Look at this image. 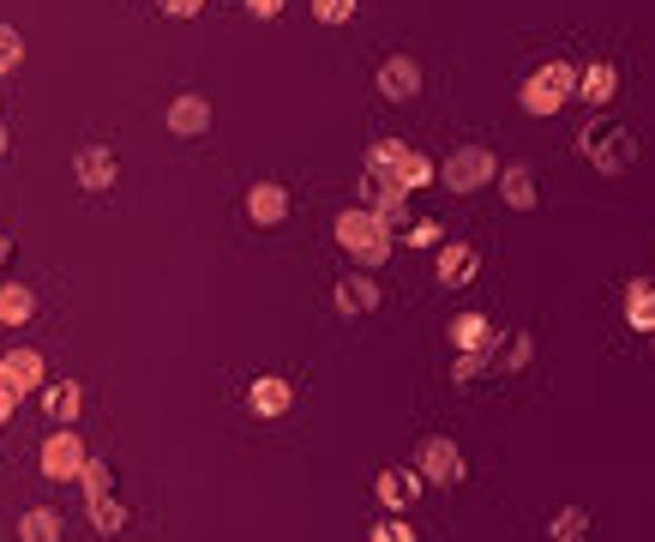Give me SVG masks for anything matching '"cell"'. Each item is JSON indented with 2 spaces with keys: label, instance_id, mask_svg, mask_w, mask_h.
<instances>
[{
  "label": "cell",
  "instance_id": "16",
  "mask_svg": "<svg viewBox=\"0 0 655 542\" xmlns=\"http://www.w3.org/2000/svg\"><path fill=\"white\" fill-rule=\"evenodd\" d=\"M421 471H404V464H391V471H379V482H374V494H379V501L385 506H391V512H409L415 501H421Z\"/></svg>",
  "mask_w": 655,
  "mask_h": 542
},
{
  "label": "cell",
  "instance_id": "38",
  "mask_svg": "<svg viewBox=\"0 0 655 542\" xmlns=\"http://www.w3.org/2000/svg\"><path fill=\"white\" fill-rule=\"evenodd\" d=\"M572 542H589V536H572Z\"/></svg>",
  "mask_w": 655,
  "mask_h": 542
},
{
  "label": "cell",
  "instance_id": "35",
  "mask_svg": "<svg viewBox=\"0 0 655 542\" xmlns=\"http://www.w3.org/2000/svg\"><path fill=\"white\" fill-rule=\"evenodd\" d=\"M12 404H19V398H12V392H7V386H0V422H7V416H12Z\"/></svg>",
  "mask_w": 655,
  "mask_h": 542
},
{
  "label": "cell",
  "instance_id": "21",
  "mask_svg": "<svg viewBox=\"0 0 655 542\" xmlns=\"http://www.w3.org/2000/svg\"><path fill=\"white\" fill-rule=\"evenodd\" d=\"M451 349H499V332L487 314H457L451 319Z\"/></svg>",
  "mask_w": 655,
  "mask_h": 542
},
{
  "label": "cell",
  "instance_id": "12",
  "mask_svg": "<svg viewBox=\"0 0 655 542\" xmlns=\"http://www.w3.org/2000/svg\"><path fill=\"white\" fill-rule=\"evenodd\" d=\"M115 169H121V164H115V145H85V151L72 157V175H79L85 194H109Z\"/></svg>",
  "mask_w": 655,
  "mask_h": 542
},
{
  "label": "cell",
  "instance_id": "33",
  "mask_svg": "<svg viewBox=\"0 0 655 542\" xmlns=\"http://www.w3.org/2000/svg\"><path fill=\"white\" fill-rule=\"evenodd\" d=\"M162 12H169V19H192V12H199V0H162Z\"/></svg>",
  "mask_w": 655,
  "mask_h": 542
},
{
  "label": "cell",
  "instance_id": "29",
  "mask_svg": "<svg viewBox=\"0 0 655 542\" xmlns=\"http://www.w3.org/2000/svg\"><path fill=\"white\" fill-rule=\"evenodd\" d=\"M355 7H361V0H312V19L319 24H349Z\"/></svg>",
  "mask_w": 655,
  "mask_h": 542
},
{
  "label": "cell",
  "instance_id": "9",
  "mask_svg": "<svg viewBox=\"0 0 655 542\" xmlns=\"http://www.w3.org/2000/svg\"><path fill=\"white\" fill-rule=\"evenodd\" d=\"M162 127H169L175 139H199V134H211V97L181 91V97L169 102V115H162Z\"/></svg>",
  "mask_w": 655,
  "mask_h": 542
},
{
  "label": "cell",
  "instance_id": "15",
  "mask_svg": "<svg viewBox=\"0 0 655 542\" xmlns=\"http://www.w3.org/2000/svg\"><path fill=\"white\" fill-rule=\"evenodd\" d=\"M434 272H439L445 289H464V284H475V272H482V254H475L469 242H445L439 259H434Z\"/></svg>",
  "mask_w": 655,
  "mask_h": 542
},
{
  "label": "cell",
  "instance_id": "34",
  "mask_svg": "<svg viewBox=\"0 0 655 542\" xmlns=\"http://www.w3.org/2000/svg\"><path fill=\"white\" fill-rule=\"evenodd\" d=\"M247 12H252V19H277L282 0H247Z\"/></svg>",
  "mask_w": 655,
  "mask_h": 542
},
{
  "label": "cell",
  "instance_id": "39",
  "mask_svg": "<svg viewBox=\"0 0 655 542\" xmlns=\"http://www.w3.org/2000/svg\"><path fill=\"white\" fill-rule=\"evenodd\" d=\"M199 7H205V0H199Z\"/></svg>",
  "mask_w": 655,
  "mask_h": 542
},
{
  "label": "cell",
  "instance_id": "11",
  "mask_svg": "<svg viewBox=\"0 0 655 542\" xmlns=\"http://www.w3.org/2000/svg\"><path fill=\"white\" fill-rule=\"evenodd\" d=\"M0 386H7L12 398L42 392V356L37 349H7V356H0Z\"/></svg>",
  "mask_w": 655,
  "mask_h": 542
},
{
  "label": "cell",
  "instance_id": "5",
  "mask_svg": "<svg viewBox=\"0 0 655 542\" xmlns=\"http://www.w3.org/2000/svg\"><path fill=\"white\" fill-rule=\"evenodd\" d=\"M439 181H445V194H482V187L499 181V157L487 145H457L439 164Z\"/></svg>",
  "mask_w": 655,
  "mask_h": 542
},
{
  "label": "cell",
  "instance_id": "25",
  "mask_svg": "<svg viewBox=\"0 0 655 542\" xmlns=\"http://www.w3.org/2000/svg\"><path fill=\"white\" fill-rule=\"evenodd\" d=\"M494 368H499V349H457L451 386H469V380H482V374H494Z\"/></svg>",
  "mask_w": 655,
  "mask_h": 542
},
{
  "label": "cell",
  "instance_id": "3",
  "mask_svg": "<svg viewBox=\"0 0 655 542\" xmlns=\"http://www.w3.org/2000/svg\"><path fill=\"white\" fill-rule=\"evenodd\" d=\"M577 151H584V164H595V175H625L644 145H637V134L625 121H589L577 134Z\"/></svg>",
  "mask_w": 655,
  "mask_h": 542
},
{
  "label": "cell",
  "instance_id": "2",
  "mask_svg": "<svg viewBox=\"0 0 655 542\" xmlns=\"http://www.w3.org/2000/svg\"><path fill=\"white\" fill-rule=\"evenodd\" d=\"M337 247H344L355 266L374 272V266H385V259L397 254V229H385V224H379L374 205H355V211L337 217Z\"/></svg>",
  "mask_w": 655,
  "mask_h": 542
},
{
  "label": "cell",
  "instance_id": "1",
  "mask_svg": "<svg viewBox=\"0 0 655 542\" xmlns=\"http://www.w3.org/2000/svg\"><path fill=\"white\" fill-rule=\"evenodd\" d=\"M439 175L434 157H421L404 139H374L367 145V187H397V194H421Z\"/></svg>",
  "mask_w": 655,
  "mask_h": 542
},
{
  "label": "cell",
  "instance_id": "17",
  "mask_svg": "<svg viewBox=\"0 0 655 542\" xmlns=\"http://www.w3.org/2000/svg\"><path fill=\"white\" fill-rule=\"evenodd\" d=\"M499 199L512 205V211H535L542 205V181H535L529 164H505L499 169Z\"/></svg>",
  "mask_w": 655,
  "mask_h": 542
},
{
  "label": "cell",
  "instance_id": "28",
  "mask_svg": "<svg viewBox=\"0 0 655 542\" xmlns=\"http://www.w3.org/2000/svg\"><path fill=\"white\" fill-rule=\"evenodd\" d=\"M572 536H589V512L584 506H565L554 519V542H572Z\"/></svg>",
  "mask_w": 655,
  "mask_h": 542
},
{
  "label": "cell",
  "instance_id": "6",
  "mask_svg": "<svg viewBox=\"0 0 655 542\" xmlns=\"http://www.w3.org/2000/svg\"><path fill=\"white\" fill-rule=\"evenodd\" d=\"M85 506H91V524H97V536H121L127 531V506L115 501V476H109V464L91 459L85 464Z\"/></svg>",
  "mask_w": 655,
  "mask_h": 542
},
{
  "label": "cell",
  "instance_id": "24",
  "mask_svg": "<svg viewBox=\"0 0 655 542\" xmlns=\"http://www.w3.org/2000/svg\"><path fill=\"white\" fill-rule=\"evenodd\" d=\"M61 531H67L61 512H49V506H31L19 519V542H61Z\"/></svg>",
  "mask_w": 655,
  "mask_h": 542
},
{
  "label": "cell",
  "instance_id": "31",
  "mask_svg": "<svg viewBox=\"0 0 655 542\" xmlns=\"http://www.w3.org/2000/svg\"><path fill=\"white\" fill-rule=\"evenodd\" d=\"M367 542H415V531H409V519H404V512H397V519H385V524H379V531L367 536Z\"/></svg>",
  "mask_w": 655,
  "mask_h": 542
},
{
  "label": "cell",
  "instance_id": "23",
  "mask_svg": "<svg viewBox=\"0 0 655 542\" xmlns=\"http://www.w3.org/2000/svg\"><path fill=\"white\" fill-rule=\"evenodd\" d=\"M79 404H85V392L72 386V380H61V386H42V410H49L61 428H72V416H79Z\"/></svg>",
  "mask_w": 655,
  "mask_h": 542
},
{
  "label": "cell",
  "instance_id": "26",
  "mask_svg": "<svg viewBox=\"0 0 655 542\" xmlns=\"http://www.w3.org/2000/svg\"><path fill=\"white\" fill-rule=\"evenodd\" d=\"M37 314V296L24 284H0V326H24Z\"/></svg>",
  "mask_w": 655,
  "mask_h": 542
},
{
  "label": "cell",
  "instance_id": "10",
  "mask_svg": "<svg viewBox=\"0 0 655 542\" xmlns=\"http://www.w3.org/2000/svg\"><path fill=\"white\" fill-rule=\"evenodd\" d=\"M374 85H379L385 102H415V97H421V67H415L409 55H391V61H379Z\"/></svg>",
  "mask_w": 655,
  "mask_h": 542
},
{
  "label": "cell",
  "instance_id": "18",
  "mask_svg": "<svg viewBox=\"0 0 655 542\" xmlns=\"http://www.w3.org/2000/svg\"><path fill=\"white\" fill-rule=\"evenodd\" d=\"M619 91V67L614 61H589L584 79H577V102H589V109H607Z\"/></svg>",
  "mask_w": 655,
  "mask_h": 542
},
{
  "label": "cell",
  "instance_id": "22",
  "mask_svg": "<svg viewBox=\"0 0 655 542\" xmlns=\"http://www.w3.org/2000/svg\"><path fill=\"white\" fill-rule=\"evenodd\" d=\"M361 205H374L385 229H404L409 224V194H397V187H367L361 181Z\"/></svg>",
  "mask_w": 655,
  "mask_h": 542
},
{
  "label": "cell",
  "instance_id": "20",
  "mask_svg": "<svg viewBox=\"0 0 655 542\" xmlns=\"http://www.w3.org/2000/svg\"><path fill=\"white\" fill-rule=\"evenodd\" d=\"M625 326L655 338V284L649 277H632V284H625Z\"/></svg>",
  "mask_w": 655,
  "mask_h": 542
},
{
  "label": "cell",
  "instance_id": "27",
  "mask_svg": "<svg viewBox=\"0 0 655 542\" xmlns=\"http://www.w3.org/2000/svg\"><path fill=\"white\" fill-rule=\"evenodd\" d=\"M529 362H535V338L529 332H512L499 349V374H529Z\"/></svg>",
  "mask_w": 655,
  "mask_h": 542
},
{
  "label": "cell",
  "instance_id": "37",
  "mask_svg": "<svg viewBox=\"0 0 655 542\" xmlns=\"http://www.w3.org/2000/svg\"><path fill=\"white\" fill-rule=\"evenodd\" d=\"M0 157H7V127H0Z\"/></svg>",
  "mask_w": 655,
  "mask_h": 542
},
{
  "label": "cell",
  "instance_id": "19",
  "mask_svg": "<svg viewBox=\"0 0 655 542\" xmlns=\"http://www.w3.org/2000/svg\"><path fill=\"white\" fill-rule=\"evenodd\" d=\"M331 302H337V314H374V307H379L385 296H379V284H374L367 272H349L344 284H337V296H331Z\"/></svg>",
  "mask_w": 655,
  "mask_h": 542
},
{
  "label": "cell",
  "instance_id": "4",
  "mask_svg": "<svg viewBox=\"0 0 655 542\" xmlns=\"http://www.w3.org/2000/svg\"><path fill=\"white\" fill-rule=\"evenodd\" d=\"M577 79H584V67H572V61H547L542 72H529V79H524L517 102H524V115H559L565 102L577 97Z\"/></svg>",
  "mask_w": 655,
  "mask_h": 542
},
{
  "label": "cell",
  "instance_id": "32",
  "mask_svg": "<svg viewBox=\"0 0 655 542\" xmlns=\"http://www.w3.org/2000/svg\"><path fill=\"white\" fill-rule=\"evenodd\" d=\"M404 247H445V236H439V224H415Z\"/></svg>",
  "mask_w": 655,
  "mask_h": 542
},
{
  "label": "cell",
  "instance_id": "7",
  "mask_svg": "<svg viewBox=\"0 0 655 542\" xmlns=\"http://www.w3.org/2000/svg\"><path fill=\"white\" fill-rule=\"evenodd\" d=\"M85 464H91V452H85V441L72 428H54L49 441H42V476L49 482H79Z\"/></svg>",
  "mask_w": 655,
  "mask_h": 542
},
{
  "label": "cell",
  "instance_id": "13",
  "mask_svg": "<svg viewBox=\"0 0 655 542\" xmlns=\"http://www.w3.org/2000/svg\"><path fill=\"white\" fill-rule=\"evenodd\" d=\"M247 404H252V416L277 422V416H289V410H295V386L282 374H259V380H252V392H247Z\"/></svg>",
  "mask_w": 655,
  "mask_h": 542
},
{
  "label": "cell",
  "instance_id": "36",
  "mask_svg": "<svg viewBox=\"0 0 655 542\" xmlns=\"http://www.w3.org/2000/svg\"><path fill=\"white\" fill-rule=\"evenodd\" d=\"M7 254H12V242H7V236H0V266H7Z\"/></svg>",
  "mask_w": 655,
  "mask_h": 542
},
{
  "label": "cell",
  "instance_id": "30",
  "mask_svg": "<svg viewBox=\"0 0 655 542\" xmlns=\"http://www.w3.org/2000/svg\"><path fill=\"white\" fill-rule=\"evenodd\" d=\"M19 61H24V37L12 24H0V72H12Z\"/></svg>",
  "mask_w": 655,
  "mask_h": 542
},
{
  "label": "cell",
  "instance_id": "8",
  "mask_svg": "<svg viewBox=\"0 0 655 542\" xmlns=\"http://www.w3.org/2000/svg\"><path fill=\"white\" fill-rule=\"evenodd\" d=\"M415 471L439 482V489H451V482H464V452H457L451 434H427L421 452H415Z\"/></svg>",
  "mask_w": 655,
  "mask_h": 542
},
{
  "label": "cell",
  "instance_id": "14",
  "mask_svg": "<svg viewBox=\"0 0 655 542\" xmlns=\"http://www.w3.org/2000/svg\"><path fill=\"white\" fill-rule=\"evenodd\" d=\"M247 217L259 229H277L282 217H289V187H282V181H252L247 187Z\"/></svg>",
  "mask_w": 655,
  "mask_h": 542
}]
</instances>
